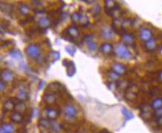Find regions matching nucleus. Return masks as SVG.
I'll use <instances>...</instances> for the list:
<instances>
[{"label": "nucleus", "instance_id": "nucleus-1", "mask_svg": "<svg viewBox=\"0 0 162 133\" xmlns=\"http://www.w3.org/2000/svg\"><path fill=\"white\" fill-rule=\"evenodd\" d=\"M115 52L117 55L121 59L126 60H129L132 59V54L128 50L127 46L122 44H118V46L115 47Z\"/></svg>", "mask_w": 162, "mask_h": 133}, {"label": "nucleus", "instance_id": "nucleus-2", "mask_svg": "<svg viewBox=\"0 0 162 133\" xmlns=\"http://www.w3.org/2000/svg\"><path fill=\"white\" fill-rule=\"evenodd\" d=\"M25 53L29 57L37 59L40 54V48L37 44H30L25 48Z\"/></svg>", "mask_w": 162, "mask_h": 133}, {"label": "nucleus", "instance_id": "nucleus-3", "mask_svg": "<svg viewBox=\"0 0 162 133\" xmlns=\"http://www.w3.org/2000/svg\"><path fill=\"white\" fill-rule=\"evenodd\" d=\"M79 35H80V32H79V30L78 28L74 25H71L69 26L66 30H65V37H64V38L71 39V40L73 42V40L78 38Z\"/></svg>", "mask_w": 162, "mask_h": 133}, {"label": "nucleus", "instance_id": "nucleus-4", "mask_svg": "<svg viewBox=\"0 0 162 133\" xmlns=\"http://www.w3.org/2000/svg\"><path fill=\"white\" fill-rule=\"evenodd\" d=\"M63 64L64 66L66 68V72L68 76L69 77L74 76L75 73H76V67H75L74 62L65 59L63 60Z\"/></svg>", "mask_w": 162, "mask_h": 133}, {"label": "nucleus", "instance_id": "nucleus-5", "mask_svg": "<svg viewBox=\"0 0 162 133\" xmlns=\"http://www.w3.org/2000/svg\"><path fill=\"white\" fill-rule=\"evenodd\" d=\"M64 113H65L67 117L74 118L78 114V111H77V109L72 104H67L64 108Z\"/></svg>", "mask_w": 162, "mask_h": 133}, {"label": "nucleus", "instance_id": "nucleus-6", "mask_svg": "<svg viewBox=\"0 0 162 133\" xmlns=\"http://www.w3.org/2000/svg\"><path fill=\"white\" fill-rule=\"evenodd\" d=\"M112 68V71H114L115 72H116L117 74H118L119 75L124 74L126 73V72H127V69H126V67L124 66L123 64H121V63H118V62L113 63Z\"/></svg>", "mask_w": 162, "mask_h": 133}, {"label": "nucleus", "instance_id": "nucleus-7", "mask_svg": "<svg viewBox=\"0 0 162 133\" xmlns=\"http://www.w3.org/2000/svg\"><path fill=\"white\" fill-rule=\"evenodd\" d=\"M152 33L151 30L146 29V28H142L140 31V38L145 42L152 38Z\"/></svg>", "mask_w": 162, "mask_h": 133}, {"label": "nucleus", "instance_id": "nucleus-8", "mask_svg": "<svg viewBox=\"0 0 162 133\" xmlns=\"http://www.w3.org/2000/svg\"><path fill=\"white\" fill-rule=\"evenodd\" d=\"M84 42H86L88 45V48L91 51H94L97 48V45L93 41V37L92 35H86L83 37Z\"/></svg>", "mask_w": 162, "mask_h": 133}, {"label": "nucleus", "instance_id": "nucleus-9", "mask_svg": "<svg viewBox=\"0 0 162 133\" xmlns=\"http://www.w3.org/2000/svg\"><path fill=\"white\" fill-rule=\"evenodd\" d=\"M144 47L148 51H154L158 48L157 42L154 38H151L150 40L145 42Z\"/></svg>", "mask_w": 162, "mask_h": 133}, {"label": "nucleus", "instance_id": "nucleus-10", "mask_svg": "<svg viewBox=\"0 0 162 133\" xmlns=\"http://www.w3.org/2000/svg\"><path fill=\"white\" fill-rule=\"evenodd\" d=\"M1 80L5 82H9L13 80V73L8 69H3L1 71Z\"/></svg>", "mask_w": 162, "mask_h": 133}, {"label": "nucleus", "instance_id": "nucleus-11", "mask_svg": "<svg viewBox=\"0 0 162 133\" xmlns=\"http://www.w3.org/2000/svg\"><path fill=\"white\" fill-rule=\"evenodd\" d=\"M114 31L109 28H104L101 31V36H102L105 40H112L114 37Z\"/></svg>", "mask_w": 162, "mask_h": 133}, {"label": "nucleus", "instance_id": "nucleus-12", "mask_svg": "<svg viewBox=\"0 0 162 133\" xmlns=\"http://www.w3.org/2000/svg\"><path fill=\"white\" fill-rule=\"evenodd\" d=\"M121 37H122V40H123L126 44L132 45L134 43L135 37L133 36V34H131V33L124 32L121 34Z\"/></svg>", "mask_w": 162, "mask_h": 133}, {"label": "nucleus", "instance_id": "nucleus-13", "mask_svg": "<svg viewBox=\"0 0 162 133\" xmlns=\"http://www.w3.org/2000/svg\"><path fill=\"white\" fill-rule=\"evenodd\" d=\"M56 96L53 93H46L43 96V101L47 104H52L55 103Z\"/></svg>", "mask_w": 162, "mask_h": 133}, {"label": "nucleus", "instance_id": "nucleus-14", "mask_svg": "<svg viewBox=\"0 0 162 133\" xmlns=\"http://www.w3.org/2000/svg\"><path fill=\"white\" fill-rule=\"evenodd\" d=\"M151 109L152 106L150 107L148 105H144V106H143V108L141 109V117L144 119L149 118V117H151Z\"/></svg>", "mask_w": 162, "mask_h": 133}, {"label": "nucleus", "instance_id": "nucleus-15", "mask_svg": "<svg viewBox=\"0 0 162 133\" xmlns=\"http://www.w3.org/2000/svg\"><path fill=\"white\" fill-rule=\"evenodd\" d=\"M113 49V46L111 43L109 42H105L101 45V46L100 47V50L104 54H109L112 53Z\"/></svg>", "mask_w": 162, "mask_h": 133}, {"label": "nucleus", "instance_id": "nucleus-16", "mask_svg": "<svg viewBox=\"0 0 162 133\" xmlns=\"http://www.w3.org/2000/svg\"><path fill=\"white\" fill-rule=\"evenodd\" d=\"M16 103L15 102L14 100L13 99H7L5 101V104H4V108L5 109V110L7 111H12L13 109H14L15 106H16Z\"/></svg>", "mask_w": 162, "mask_h": 133}, {"label": "nucleus", "instance_id": "nucleus-17", "mask_svg": "<svg viewBox=\"0 0 162 133\" xmlns=\"http://www.w3.org/2000/svg\"><path fill=\"white\" fill-rule=\"evenodd\" d=\"M38 25L41 29L46 30L47 28L49 27V25H51V21L48 18L42 17L41 19H39Z\"/></svg>", "mask_w": 162, "mask_h": 133}, {"label": "nucleus", "instance_id": "nucleus-18", "mask_svg": "<svg viewBox=\"0 0 162 133\" xmlns=\"http://www.w3.org/2000/svg\"><path fill=\"white\" fill-rule=\"evenodd\" d=\"M16 97H17L18 100L23 101L25 100H27L28 99V93L27 91H26L25 87H21L20 89H19V91L17 92V95H16Z\"/></svg>", "mask_w": 162, "mask_h": 133}, {"label": "nucleus", "instance_id": "nucleus-19", "mask_svg": "<svg viewBox=\"0 0 162 133\" xmlns=\"http://www.w3.org/2000/svg\"><path fill=\"white\" fill-rule=\"evenodd\" d=\"M118 5L115 1H111V0H107L105 1V8H106V13L110 16L111 11L113 10L115 7Z\"/></svg>", "mask_w": 162, "mask_h": 133}, {"label": "nucleus", "instance_id": "nucleus-20", "mask_svg": "<svg viewBox=\"0 0 162 133\" xmlns=\"http://www.w3.org/2000/svg\"><path fill=\"white\" fill-rule=\"evenodd\" d=\"M60 112H58L54 108H49L46 110V116H48V119L54 120L59 115Z\"/></svg>", "mask_w": 162, "mask_h": 133}, {"label": "nucleus", "instance_id": "nucleus-21", "mask_svg": "<svg viewBox=\"0 0 162 133\" xmlns=\"http://www.w3.org/2000/svg\"><path fill=\"white\" fill-rule=\"evenodd\" d=\"M11 120L13 121V122L19 123H21L22 121H23V116L20 112H15L12 114L11 116Z\"/></svg>", "mask_w": 162, "mask_h": 133}, {"label": "nucleus", "instance_id": "nucleus-22", "mask_svg": "<svg viewBox=\"0 0 162 133\" xmlns=\"http://www.w3.org/2000/svg\"><path fill=\"white\" fill-rule=\"evenodd\" d=\"M1 131H2L5 133H14V127L10 123H3L1 126Z\"/></svg>", "mask_w": 162, "mask_h": 133}, {"label": "nucleus", "instance_id": "nucleus-23", "mask_svg": "<svg viewBox=\"0 0 162 133\" xmlns=\"http://www.w3.org/2000/svg\"><path fill=\"white\" fill-rule=\"evenodd\" d=\"M9 54H10V56L11 57L14 58V59H15V60H22V58H23L21 51L19 50H16V49L11 50L10 52H9Z\"/></svg>", "mask_w": 162, "mask_h": 133}, {"label": "nucleus", "instance_id": "nucleus-24", "mask_svg": "<svg viewBox=\"0 0 162 133\" xmlns=\"http://www.w3.org/2000/svg\"><path fill=\"white\" fill-rule=\"evenodd\" d=\"M38 125H39V126L42 127L43 129L47 130V129L51 128V126H52V123H50L49 121H48V120H47L46 118H41L39 121Z\"/></svg>", "mask_w": 162, "mask_h": 133}, {"label": "nucleus", "instance_id": "nucleus-25", "mask_svg": "<svg viewBox=\"0 0 162 133\" xmlns=\"http://www.w3.org/2000/svg\"><path fill=\"white\" fill-rule=\"evenodd\" d=\"M19 11L22 15H28L30 13V7L25 4H20L19 5Z\"/></svg>", "mask_w": 162, "mask_h": 133}, {"label": "nucleus", "instance_id": "nucleus-26", "mask_svg": "<svg viewBox=\"0 0 162 133\" xmlns=\"http://www.w3.org/2000/svg\"><path fill=\"white\" fill-rule=\"evenodd\" d=\"M151 106L152 109H160V108H162V98H156L152 101V104H151Z\"/></svg>", "mask_w": 162, "mask_h": 133}, {"label": "nucleus", "instance_id": "nucleus-27", "mask_svg": "<svg viewBox=\"0 0 162 133\" xmlns=\"http://www.w3.org/2000/svg\"><path fill=\"white\" fill-rule=\"evenodd\" d=\"M15 109L16 110V112H21L25 111L26 109V106L23 102L21 100H19L16 104V106H15Z\"/></svg>", "mask_w": 162, "mask_h": 133}, {"label": "nucleus", "instance_id": "nucleus-28", "mask_svg": "<svg viewBox=\"0 0 162 133\" xmlns=\"http://www.w3.org/2000/svg\"><path fill=\"white\" fill-rule=\"evenodd\" d=\"M80 25L82 26L83 28H86L89 24V22H88V19L87 17V16L85 14H81V17H80Z\"/></svg>", "mask_w": 162, "mask_h": 133}, {"label": "nucleus", "instance_id": "nucleus-29", "mask_svg": "<svg viewBox=\"0 0 162 133\" xmlns=\"http://www.w3.org/2000/svg\"><path fill=\"white\" fill-rule=\"evenodd\" d=\"M122 112H123L124 117H125V118L127 121H129V120H131L133 118V113H132L131 112H129V110L127 109V108H123L122 109Z\"/></svg>", "mask_w": 162, "mask_h": 133}, {"label": "nucleus", "instance_id": "nucleus-30", "mask_svg": "<svg viewBox=\"0 0 162 133\" xmlns=\"http://www.w3.org/2000/svg\"><path fill=\"white\" fill-rule=\"evenodd\" d=\"M80 17L81 14L79 12H77V11H75V12H74L71 15V21L74 22V23H78V22H80Z\"/></svg>", "mask_w": 162, "mask_h": 133}, {"label": "nucleus", "instance_id": "nucleus-31", "mask_svg": "<svg viewBox=\"0 0 162 133\" xmlns=\"http://www.w3.org/2000/svg\"><path fill=\"white\" fill-rule=\"evenodd\" d=\"M108 77L112 81H118L119 79V74H117L114 71H110L108 72Z\"/></svg>", "mask_w": 162, "mask_h": 133}, {"label": "nucleus", "instance_id": "nucleus-32", "mask_svg": "<svg viewBox=\"0 0 162 133\" xmlns=\"http://www.w3.org/2000/svg\"><path fill=\"white\" fill-rule=\"evenodd\" d=\"M133 25V21L131 19L128 18L124 20V21H122V28L123 29H126V28H129L131 26Z\"/></svg>", "mask_w": 162, "mask_h": 133}, {"label": "nucleus", "instance_id": "nucleus-33", "mask_svg": "<svg viewBox=\"0 0 162 133\" xmlns=\"http://www.w3.org/2000/svg\"><path fill=\"white\" fill-rule=\"evenodd\" d=\"M49 57H50V58H52L53 60L56 61L60 59V54L59 52L56 51H52L49 54Z\"/></svg>", "mask_w": 162, "mask_h": 133}, {"label": "nucleus", "instance_id": "nucleus-34", "mask_svg": "<svg viewBox=\"0 0 162 133\" xmlns=\"http://www.w3.org/2000/svg\"><path fill=\"white\" fill-rule=\"evenodd\" d=\"M101 6H100L99 5H97V4H96L95 6L93 7V8L92 9V14H93L94 16H97V14H100V12H101Z\"/></svg>", "mask_w": 162, "mask_h": 133}, {"label": "nucleus", "instance_id": "nucleus-35", "mask_svg": "<svg viewBox=\"0 0 162 133\" xmlns=\"http://www.w3.org/2000/svg\"><path fill=\"white\" fill-rule=\"evenodd\" d=\"M65 51L69 53V54H70L71 56H72V57H74L75 53H76V49H75L74 48H73V47L71 46H65Z\"/></svg>", "mask_w": 162, "mask_h": 133}, {"label": "nucleus", "instance_id": "nucleus-36", "mask_svg": "<svg viewBox=\"0 0 162 133\" xmlns=\"http://www.w3.org/2000/svg\"><path fill=\"white\" fill-rule=\"evenodd\" d=\"M51 127H52V130H53L54 132H60V128H61V127H60V125L56 122L52 123V126H51Z\"/></svg>", "mask_w": 162, "mask_h": 133}, {"label": "nucleus", "instance_id": "nucleus-37", "mask_svg": "<svg viewBox=\"0 0 162 133\" xmlns=\"http://www.w3.org/2000/svg\"><path fill=\"white\" fill-rule=\"evenodd\" d=\"M126 97L128 100H133L136 98V95H135L134 91H129V92H127L126 94Z\"/></svg>", "mask_w": 162, "mask_h": 133}, {"label": "nucleus", "instance_id": "nucleus-38", "mask_svg": "<svg viewBox=\"0 0 162 133\" xmlns=\"http://www.w3.org/2000/svg\"><path fill=\"white\" fill-rule=\"evenodd\" d=\"M154 115L156 117L158 118H160V117H162V108L158 109L155 110V112H154Z\"/></svg>", "mask_w": 162, "mask_h": 133}, {"label": "nucleus", "instance_id": "nucleus-39", "mask_svg": "<svg viewBox=\"0 0 162 133\" xmlns=\"http://www.w3.org/2000/svg\"><path fill=\"white\" fill-rule=\"evenodd\" d=\"M2 11H5V13L11 12V11H12V9H11V5H9V4L5 3V9H3V10H2Z\"/></svg>", "mask_w": 162, "mask_h": 133}, {"label": "nucleus", "instance_id": "nucleus-40", "mask_svg": "<svg viewBox=\"0 0 162 133\" xmlns=\"http://www.w3.org/2000/svg\"><path fill=\"white\" fill-rule=\"evenodd\" d=\"M5 87H6V83L2 80H1V81H0V89H1V91H2Z\"/></svg>", "mask_w": 162, "mask_h": 133}, {"label": "nucleus", "instance_id": "nucleus-41", "mask_svg": "<svg viewBox=\"0 0 162 133\" xmlns=\"http://www.w3.org/2000/svg\"><path fill=\"white\" fill-rule=\"evenodd\" d=\"M11 40H7V41H5V42H2V47H4V46H8L9 45L11 44Z\"/></svg>", "mask_w": 162, "mask_h": 133}, {"label": "nucleus", "instance_id": "nucleus-42", "mask_svg": "<svg viewBox=\"0 0 162 133\" xmlns=\"http://www.w3.org/2000/svg\"><path fill=\"white\" fill-rule=\"evenodd\" d=\"M45 84H46V82H45V81H43V80H41V81H40V83H39V84L38 90H40V89H42L43 88V86H44Z\"/></svg>", "mask_w": 162, "mask_h": 133}, {"label": "nucleus", "instance_id": "nucleus-43", "mask_svg": "<svg viewBox=\"0 0 162 133\" xmlns=\"http://www.w3.org/2000/svg\"><path fill=\"white\" fill-rule=\"evenodd\" d=\"M31 2H32V4H33V5H36V6H40V5H42V2H39V1H32Z\"/></svg>", "mask_w": 162, "mask_h": 133}, {"label": "nucleus", "instance_id": "nucleus-44", "mask_svg": "<svg viewBox=\"0 0 162 133\" xmlns=\"http://www.w3.org/2000/svg\"><path fill=\"white\" fill-rule=\"evenodd\" d=\"M158 78H159V79L160 80H161L162 81V70L160 71V72L158 73Z\"/></svg>", "mask_w": 162, "mask_h": 133}, {"label": "nucleus", "instance_id": "nucleus-45", "mask_svg": "<svg viewBox=\"0 0 162 133\" xmlns=\"http://www.w3.org/2000/svg\"><path fill=\"white\" fill-rule=\"evenodd\" d=\"M158 123L159 125L162 126V117H160V118H158Z\"/></svg>", "mask_w": 162, "mask_h": 133}, {"label": "nucleus", "instance_id": "nucleus-46", "mask_svg": "<svg viewBox=\"0 0 162 133\" xmlns=\"http://www.w3.org/2000/svg\"><path fill=\"white\" fill-rule=\"evenodd\" d=\"M83 2H88V3H89V2H93L94 1H86V0H84Z\"/></svg>", "mask_w": 162, "mask_h": 133}]
</instances>
